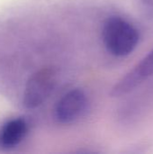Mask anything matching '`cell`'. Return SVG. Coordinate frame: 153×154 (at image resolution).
Returning <instances> with one entry per match:
<instances>
[{"instance_id":"obj_1","label":"cell","mask_w":153,"mask_h":154,"mask_svg":"<svg viewBox=\"0 0 153 154\" xmlns=\"http://www.w3.org/2000/svg\"><path fill=\"white\" fill-rule=\"evenodd\" d=\"M102 40L110 54L115 57H124L136 49L140 33L133 23L121 16L115 15L104 22Z\"/></svg>"},{"instance_id":"obj_2","label":"cell","mask_w":153,"mask_h":154,"mask_svg":"<svg viewBox=\"0 0 153 154\" xmlns=\"http://www.w3.org/2000/svg\"><path fill=\"white\" fill-rule=\"evenodd\" d=\"M57 81V71L49 67L36 71L29 79L23 92V105L34 109L42 105L52 93Z\"/></svg>"},{"instance_id":"obj_3","label":"cell","mask_w":153,"mask_h":154,"mask_svg":"<svg viewBox=\"0 0 153 154\" xmlns=\"http://www.w3.org/2000/svg\"><path fill=\"white\" fill-rule=\"evenodd\" d=\"M87 107V97L79 88H72L65 93L57 102L54 115L62 125H70L84 116Z\"/></svg>"},{"instance_id":"obj_4","label":"cell","mask_w":153,"mask_h":154,"mask_svg":"<svg viewBox=\"0 0 153 154\" xmlns=\"http://www.w3.org/2000/svg\"><path fill=\"white\" fill-rule=\"evenodd\" d=\"M153 76V51L137 63L133 69L125 74L112 88L110 95L121 97L134 91Z\"/></svg>"},{"instance_id":"obj_5","label":"cell","mask_w":153,"mask_h":154,"mask_svg":"<svg viewBox=\"0 0 153 154\" xmlns=\"http://www.w3.org/2000/svg\"><path fill=\"white\" fill-rule=\"evenodd\" d=\"M29 125L23 117H16L5 122L0 128V148L7 150L16 147L26 137Z\"/></svg>"},{"instance_id":"obj_6","label":"cell","mask_w":153,"mask_h":154,"mask_svg":"<svg viewBox=\"0 0 153 154\" xmlns=\"http://www.w3.org/2000/svg\"><path fill=\"white\" fill-rule=\"evenodd\" d=\"M142 1L145 2V3H147V4H151V5L153 4V0H142Z\"/></svg>"}]
</instances>
